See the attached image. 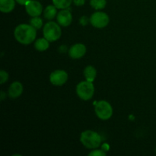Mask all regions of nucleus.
<instances>
[{"label": "nucleus", "instance_id": "nucleus-8", "mask_svg": "<svg viewBox=\"0 0 156 156\" xmlns=\"http://www.w3.org/2000/svg\"><path fill=\"white\" fill-rule=\"evenodd\" d=\"M26 12L32 17H37L41 15L43 7L41 3L35 0H29L25 5Z\"/></svg>", "mask_w": 156, "mask_h": 156}, {"label": "nucleus", "instance_id": "nucleus-11", "mask_svg": "<svg viewBox=\"0 0 156 156\" xmlns=\"http://www.w3.org/2000/svg\"><path fill=\"white\" fill-rule=\"evenodd\" d=\"M23 92V86L21 82H15L9 88V95L11 98H16L21 96Z\"/></svg>", "mask_w": 156, "mask_h": 156}, {"label": "nucleus", "instance_id": "nucleus-7", "mask_svg": "<svg viewBox=\"0 0 156 156\" xmlns=\"http://www.w3.org/2000/svg\"><path fill=\"white\" fill-rule=\"evenodd\" d=\"M50 80L53 85L61 86L68 80V74L64 70H56L50 74Z\"/></svg>", "mask_w": 156, "mask_h": 156}, {"label": "nucleus", "instance_id": "nucleus-15", "mask_svg": "<svg viewBox=\"0 0 156 156\" xmlns=\"http://www.w3.org/2000/svg\"><path fill=\"white\" fill-rule=\"evenodd\" d=\"M57 8L53 5H48L45 9L44 12V15L45 18L48 20H51L53 18H55L56 13H57V11H56Z\"/></svg>", "mask_w": 156, "mask_h": 156}, {"label": "nucleus", "instance_id": "nucleus-24", "mask_svg": "<svg viewBox=\"0 0 156 156\" xmlns=\"http://www.w3.org/2000/svg\"><path fill=\"white\" fill-rule=\"evenodd\" d=\"M102 149H103V150L105 151V152H107V151L109 150V149H110L109 145H108V143H105V144L102 146Z\"/></svg>", "mask_w": 156, "mask_h": 156}, {"label": "nucleus", "instance_id": "nucleus-17", "mask_svg": "<svg viewBox=\"0 0 156 156\" xmlns=\"http://www.w3.org/2000/svg\"><path fill=\"white\" fill-rule=\"evenodd\" d=\"M106 4V0H91L90 1L91 6L94 8V9H96V10H100V9H105Z\"/></svg>", "mask_w": 156, "mask_h": 156}, {"label": "nucleus", "instance_id": "nucleus-22", "mask_svg": "<svg viewBox=\"0 0 156 156\" xmlns=\"http://www.w3.org/2000/svg\"><path fill=\"white\" fill-rule=\"evenodd\" d=\"M88 18L85 16H82V18H80V23L82 24V25H86L88 24Z\"/></svg>", "mask_w": 156, "mask_h": 156}, {"label": "nucleus", "instance_id": "nucleus-13", "mask_svg": "<svg viewBox=\"0 0 156 156\" xmlns=\"http://www.w3.org/2000/svg\"><path fill=\"white\" fill-rule=\"evenodd\" d=\"M34 47L38 51H45L50 47V41H47L45 37L39 38L35 41Z\"/></svg>", "mask_w": 156, "mask_h": 156}, {"label": "nucleus", "instance_id": "nucleus-14", "mask_svg": "<svg viewBox=\"0 0 156 156\" xmlns=\"http://www.w3.org/2000/svg\"><path fill=\"white\" fill-rule=\"evenodd\" d=\"M84 75H85V77L87 81L93 82L94 79H95L97 72H96V69L94 67L91 66H88L84 70Z\"/></svg>", "mask_w": 156, "mask_h": 156}, {"label": "nucleus", "instance_id": "nucleus-2", "mask_svg": "<svg viewBox=\"0 0 156 156\" xmlns=\"http://www.w3.org/2000/svg\"><path fill=\"white\" fill-rule=\"evenodd\" d=\"M80 141L88 149H97L101 143V137L94 131L85 130L81 134Z\"/></svg>", "mask_w": 156, "mask_h": 156}, {"label": "nucleus", "instance_id": "nucleus-3", "mask_svg": "<svg viewBox=\"0 0 156 156\" xmlns=\"http://www.w3.org/2000/svg\"><path fill=\"white\" fill-rule=\"evenodd\" d=\"M43 32L44 37L50 42H54L59 40L62 34V30L59 25L53 21L47 22L44 25Z\"/></svg>", "mask_w": 156, "mask_h": 156}, {"label": "nucleus", "instance_id": "nucleus-21", "mask_svg": "<svg viewBox=\"0 0 156 156\" xmlns=\"http://www.w3.org/2000/svg\"><path fill=\"white\" fill-rule=\"evenodd\" d=\"M73 2L77 6H82L85 4V0H73Z\"/></svg>", "mask_w": 156, "mask_h": 156}, {"label": "nucleus", "instance_id": "nucleus-16", "mask_svg": "<svg viewBox=\"0 0 156 156\" xmlns=\"http://www.w3.org/2000/svg\"><path fill=\"white\" fill-rule=\"evenodd\" d=\"M73 0H53V3L57 9H66L70 6Z\"/></svg>", "mask_w": 156, "mask_h": 156}, {"label": "nucleus", "instance_id": "nucleus-19", "mask_svg": "<svg viewBox=\"0 0 156 156\" xmlns=\"http://www.w3.org/2000/svg\"><path fill=\"white\" fill-rule=\"evenodd\" d=\"M0 79H1L0 83L4 84L9 79V74L4 70H1V72H0Z\"/></svg>", "mask_w": 156, "mask_h": 156}, {"label": "nucleus", "instance_id": "nucleus-20", "mask_svg": "<svg viewBox=\"0 0 156 156\" xmlns=\"http://www.w3.org/2000/svg\"><path fill=\"white\" fill-rule=\"evenodd\" d=\"M89 156H105L106 155V152L102 149V150H98V149H96V150L92 151V152H90L88 154Z\"/></svg>", "mask_w": 156, "mask_h": 156}, {"label": "nucleus", "instance_id": "nucleus-25", "mask_svg": "<svg viewBox=\"0 0 156 156\" xmlns=\"http://www.w3.org/2000/svg\"><path fill=\"white\" fill-rule=\"evenodd\" d=\"M5 92L4 91H1V100L2 101V100H4V98H5Z\"/></svg>", "mask_w": 156, "mask_h": 156}, {"label": "nucleus", "instance_id": "nucleus-4", "mask_svg": "<svg viewBox=\"0 0 156 156\" xmlns=\"http://www.w3.org/2000/svg\"><path fill=\"white\" fill-rule=\"evenodd\" d=\"M76 92L78 96L84 101L90 100L94 93V87L92 82L83 81L78 84L76 87Z\"/></svg>", "mask_w": 156, "mask_h": 156}, {"label": "nucleus", "instance_id": "nucleus-6", "mask_svg": "<svg viewBox=\"0 0 156 156\" xmlns=\"http://www.w3.org/2000/svg\"><path fill=\"white\" fill-rule=\"evenodd\" d=\"M110 21L109 16L102 12H97L92 14L90 18L91 25L97 28H104L108 24Z\"/></svg>", "mask_w": 156, "mask_h": 156}, {"label": "nucleus", "instance_id": "nucleus-5", "mask_svg": "<svg viewBox=\"0 0 156 156\" xmlns=\"http://www.w3.org/2000/svg\"><path fill=\"white\" fill-rule=\"evenodd\" d=\"M95 113L101 120H107L112 116L113 108L106 101H100L95 105Z\"/></svg>", "mask_w": 156, "mask_h": 156}, {"label": "nucleus", "instance_id": "nucleus-9", "mask_svg": "<svg viewBox=\"0 0 156 156\" xmlns=\"http://www.w3.org/2000/svg\"><path fill=\"white\" fill-rule=\"evenodd\" d=\"M85 53H86V47L82 44H76L72 46L69 51L70 57L73 59H80L85 56Z\"/></svg>", "mask_w": 156, "mask_h": 156}, {"label": "nucleus", "instance_id": "nucleus-23", "mask_svg": "<svg viewBox=\"0 0 156 156\" xmlns=\"http://www.w3.org/2000/svg\"><path fill=\"white\" fill-rule=\"evenodd\" d=\"M18 4L21 5H25L26 3L29 1V0H15Z\"/></svg>", "mask_w": 156, "mask_h": 156}, {"label": "nucleus", "instance_id": "nucleus-12", "mask_svg": "<svg viewBox=\"0 0 156 156\" xmlns=\"http://www.w3.org/2000/svg\"><path fill=\"white\" fill-rule=\"evenodd\" d=\"M15 6V0H0V10L3 13L11 12L14 10Z\"/></svg>", "mask_w": 156, "mask_h": 156}, {"label": "nucleus", "instance_id": "nucleus-1", "mask_svg": "<svg viewBox=\"0 0 156 156\" xmlns=\"http://www.w3.org/2000/svg\"><path fill=\"white\" fill-rule=\"evenodd\" d=\"M37 29L30 24H21L17 26L15 29V37L21 44L27 45L35 41L37 35Z\"/></svg>", "mask_w": 156, "mask_h": 156}, {"label": "nucleus", "instance_id": "nucleus-10", "mask_svg": "<svg viewBox=\"0 0 156 156\" xmlns=\"http://www.w3.org/2000/svg\"><path fill=\"white\" fill-rule=\"evenodd\" d=\"M73 16L71 12L68 9H64L60 11L57 15V21L61 26L66 27L72 23Z\"/></svg>", "mask_w": 156, "mask_h": 156}, {"label": "nucleus", "instance_id": "nucleus-18", "mask_svg": "<svg viewBox=\"0 0 156 156\" xmlns=\"http://www.w3.org/2000/svg\"><path fill=\"white\" fill-rule=\"evenodd\" d=\"M30 24L31 26H33L34 28L36 29H40L41 28L43 25V21L41 18L39 17H33V18H31L30 21Z\"/></svg>", "mask_w": 156, "mask_h": 156}]
</instances>
